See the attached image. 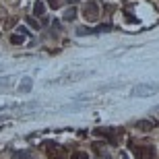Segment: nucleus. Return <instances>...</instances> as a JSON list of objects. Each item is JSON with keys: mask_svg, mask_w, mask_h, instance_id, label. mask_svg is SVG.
Listing matches in <instances>:
<instances>
[{"mask_svg": "<svg viewBox=\"0 0 159 159\" xmlns=\"http://www.w3.org/2000/svg\"><path fill=\"white\" fill-rule=\"evenodd\" d=\"M12 159H35L29 151H15L12 153Z\"/></svg>", "mask_w": 159, "mask_h": 159, "instance_id": "0eeeda50", "label": "nucleus"}, {"mask_svg": "<svg viewBox=\"0 0 159 159\" xmlns=\"http://www.w3.org/2000/svg\"><path fill=\"white\" fill-rule=\"evenodd\" d=\"M43 151H46L48 159H64V149L60 147L58 143H46Z\"/></svg>", "mask_w": 159, "mask_h": 159, "instance_id": "f257e3e1", "label": "nucleus"}, {"mask_svg": "<svg viewBox=\"0 0 159 159\" xmlns=\"http://www.w3.org/2000/svg\"><path fill=\"white\" fill-rule=\"evenodd\" d=\"M83 15H85V19H87V21H91V23H93V21H97V19H99V4H97L95 0L87 2V4H85V8H83Z\"/></svg>", "mask_w": 159, "mask_h": 159, "instance_id": "f03ea898", "label": "nucleus"}, {"mask_svg": "<svg viewBox=\"0 0 159 159\" xmlns=\"http://www.w3.org/2000/svg\"><path fill=\"white\" fill-rule=\"evenodd\" d=\"M110 29H112V25H99V27L91 29V33H95V35H97V33H103V31H110Z\"/></svg>", "mask_w": 159, "mask_h": 159, "instance_id": "9b49d317", "label": "nucleus"}, {"mask_svg": "<svg viewBox=\"0 0 159 159\" xmlns=\"http://www.w3.org/2000/svg\"><path fill=\"white\" fill-rule=\"evenodd\" d=\"M95 134L103 136V139H107V141H112V143H118V132L112 130V128H97V130H95Z\"/></svg>", "mask_w": 159, "mask_h": 159, "instance_id": "20e7f679", "label": "nucleus"}, {"mask_svg": "<svg viewBox=\"0 0 159 159\" xmlns=\"http://www.w3.org/2000/svg\"><path fill=\"white\" fill-rule=\"evenodd\" d=\"M70 159H89V155L83 153V151H75V153L70 155Z\"/></svg>", "mask_w": 159, "mask_h": 159, "instance_id": "f8f14e48", "label": "nucleus"}, {"mask_svg": "<svg viewBox=\"0 0 159 159\" xmlns=\"http://www.w3.org/2000/svg\"><path fill=\"white\" fill-rule=\"evenodd\" d=\"M122 159H128V157H126V155H122Z\"/></svg>", "mask_w": 159, "mask_h": 159, "instance_id": "2eb2a0df", "label": "nucleus"}, {"mask_svg": "<svg viewBox=\"0 0 159 159\" xmlns=\"http://www.w3.org/2000/svg\"><path fill=\"white\" fill-rule=\"evenodd\" d=\"M43 12H46V6H43V2H41V0H37L35 6H33V15H35V17H41Z\"/></svg>", "mask_w": 159, "mask_h": 159, "instance_id": "6e6552de", "label": "nucleus"}, {"mask_svg": "<svg viewBox=\"0 0 159 159\" xmlns=\"http://www.w3.org/2000/svg\"><path fill=\"white\" fill-rule=\"evenodd\" d=\"M75 19H77V8H75V6L66 8V12H64V21H75Z\"/></svg>", "mask_w": 159, "mask_h": 159, "instance_id": "1a4fd4ad", "label": "nucleus"}, {"mask_svg": "<svg viewBox=\"0 0 159 159\" xmlns=\"http://www.w3.org/2000/svg\"><path fill=\"white\" fill-rule=\"evenodd\" d=\"M157 89H159L157 85H136V87L130 91V95H132V97H141V95H153Z\"/></svg>", "mask_w": 159, "mask_h": 159, "instance_id": "7ed1b4c3", "label": "nucleus"}, {"mask_svg": "<svg viewBox=\"0 0 159 159\" xmlns=\"http://www.w3.org/2000/svg\"><path fill=\"white\" fill-rule=\"evenodd\" d=\"M136 159H155L153 147H139L136 149Z\"/></svg>", "mask_w": 159, "mask_h": 159, "instance_id": "39448f33", "label": "nucleus"}, {"mask_svg": "<svg viewBox=\"0 0 159 159\" xmlns=\"http://www.w3.org/2000/svg\"><path fill=\"white\" fill-rule=\"evenodd\" d=\"M134 126L139 130H145V132H147V130H153L155 128V122H153V120H139Z\"/></svg>", "mask_w": 159, "mask_h": 159, "instance_id": "423d86ee", "label": "nucleus"}, {"mask_svg": "<svg viewBox=\"0 0 159 159\" xmlns=\"http://www.w3.org/2000/svg\"><path fill=\"white\" fill-rule=\"evenodd\" d=\"M23 39H25L23 35H15V33L11 35V41H12V43H17V46H19V43H23Z\"/></svg>", "mask_w": 159, "mask_h": 159, "instance_id": "ddd939ff", "label": "nucleus"}, {"mask_svg": "<svg viewBox=\"0 0 159 159\" xmlns=\"http://www.w3.org/2000/svg\"><path fill=\"white\" fill-rule=\"evenodd\" d=\"M68 2H77V0H68Z\"/></svg>", "mask_w": 159, "mask_h": 159, "instance_id": "dca6fc26", "label": "nucleus"}, {"mask_svg": "<svg viewBox=\"0 0 159 159\" xmlns=\"http://www.w3.org/2000/svg\"><path fill=\"white\" fill-rule=\"evenodd\" d=\"M27 23H29L31 27H33V29H39V27H41V25L37 23V21H35V19H33V17H27Z\"/></svg>", "mask_w": 159, "mask_h": 159, "instance_id": "4468645a", "label": "nucleus"}, {"mask_svg": "<svg viewBox=\"0 0 159 159\" xmlns=\"http://www.w3.org/2000/svg\"><path fill=\"white\" fill-rule=\"evenodd\" d=\"M29 89H31V79H23V83H21L19 91H21V93H27Z\"/></svg>", "mask_w": 159, "mask_h": 159, "instance_id": "9d476101", "label": "nucleus"}]
</instances>
